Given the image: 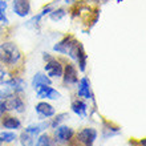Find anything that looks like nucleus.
<instances>
[{
    "label": "nucleus",
    "instance_id": "1",
    "mask_svg": "<svg viewBox=\"0 0 146 146\" xmlns=\"http://www.w3.org/2000/svg\"><path fill=\"white\" fill-rule=\"evenodd\" d=\"M21 58H23V54L15 42H0V64L7 66H15L21 61Z\"/></svg>",
    "mask_w": 146,
    "mask_h": 146
},
{
    "label": "nucleus",
    "instance_id": "2",
    "mask_svg": "<svg viewBox=\"0 0 146 146\" xmlns=\"http://www.w3.org/2000/svg\"><path fill=\"white\" fill-rule=\"evenodd\" d=\"M44 70H45V74L49 77V78H61L64 65L61 64L60 60L52 57V58H49L48 61H45Z\"/></svg>",
    "mask_w": 146,
    "mask_h": 146
},
{
    "label": "nucleus",
    "instance_id": "3",
    "mask_svg": "<svg viewBox=\"0 0 146 146\" xmlns=\"http://www.w3.org/2000/svg\"><path fill=\"white\" fill-rule=\"evenodd\" d=\"M3 105L5 111L16 110L19 113L24 111V102L21 100V97H19L16 93H8L5 96V98L3 100Z\"/></svg>",
    "mask_w": 146,
    "mask_h": 146
},
{
    "label": "nucleus",
    "instance_id": "4",
    "mask_svg": "<svg viewBox=\"0 0 146 146\" xmlns=\"http://www.w3.org/2000/svg\"><path fill=\"white\" fill-rule=\"evenodd\" d=\"M12 12L19 17H27L31 15V1L29 0H12Z\"/></svg>",
    "mask_w": 146,
    "mask_h": 146
},
{
    "label": "nucleus",
    "instance_id": "5",
    "mask_svg": "<svg viewBox=\"0 0 146 146\" xmlns=\"http://www.w3.org/2000/svg\"><path fill=\"white\" fill-rule=\"evenodd\" d=\"M62 80L65 85H77L78 76H77V68L72 62H66L62 70Z\"/></svg>",
    "mask_w": 146,
    "mask_h": 146
},
{
    "label": "nucleus",
    "instance_id": "6",
    "mask_svg": "<svg viewBox=\"0 0 146 146\" xmlns=\"http://www.w3.org/2000/svg\"><path fill=\"white\" fill-rule=\"evenodd\" d=\"M53 8H54L53 4H48V5H45V7L42 8L38 13H36L35 16H32L31 19L28 20L27 23H25V27L31 28V29H35V31L38 29V28H40V24H41V19L44 17V16L49 15V12L52 11Z\"/></svg>",
    "mask_w": 146,
    "mask_h": 146
},
{
    "label": "nucleus",
    "instance_id": "7",
    "mask_svg": "<svg viewBox=\"0 0 146 146\" xmlns=\"http://www.w3.org/2000/svg\"><path fill=\"white\" fill-rule=\"evenodd\" d=\"M73 135H74L73 129L69 126H66V125H58V126L56 127V130H54V139H56V143L69 142Z\"/></svg>",
    "mask_w": 146,
    "mask_h": 146
},
{
    "label": "nucleus",
    "instance_id": "8",
    "mask_svg": "<svg viewBox=\"0 0 146 146\" xmlns=\"http://www.w3.org/2000/svg\"><path fill=\"white\" fill-rule=\"evenodd\" d=\"M97 138V130L93 127H85L77 134V141L81 143H84L86 146H90L94 143Z\"/></svg>",
    "mask_w": 146,
    "mask_h": 146
},
{
    "label": "nucleus",
    "instance_id": "9",
    "mask_svg": "<svg viewBox=\"0 0 146 146\" xmlns=\"http://www.w3.org/2000/svg\"><path fill=\"white\" fill-rule=\"evenodd\" d=\"M3 85H7L8 89L13 93H23L27 88V82L24 81V78L21 77H17V76H13L11 78H7L4 81Z\"/></svg>",
    "mask_w": 146,
    "mask_h": 146
},
{
    "label": "nucleus",
    "instance_id": "10",
    "mask_svg": "<svg viewBox=\"0 0 146 146\" xmlns=\"http://www.w3.org/2000/svg\"><path fill=\"white\" fill-rule=\"evenodd\" d=\"M77 94L78 97H84L88 100L93 98V93L90 89V81L88 77H81L78 82H77Z\"/></svg>",
    "mask_w": 146,
    "mask_h": 146
},
{
    "label": "nucleus",
    "instance_id": "11",
    "mask_svg": "<svg viewBox=\"0 0 146 146\" xmlns=\"http://www.w3.org/2000/svg\"><path fill=\"white\" fill-rule=\"evenodd\" d=\"M74 40H76V37L72 35H68L65 36L64 38H61L58 42H56L53 45V50L56 52V53H60V54H64V56H66L68 54V50L70 49V46H72V44L74 42Z\"/></svg>",
    "mask_w": 146,
    "mask_h": 146
},
{
    "label": "nucleus",
    "instance_id": "12",
    "mask_svg": "<svg viewBox=\"0 0 146 146\" xmlns=\"http://www.w3.org/2000/svg\"><path fill=\"white\" fill-rule=\"evenodd\" d=\"M36 94H37L38 98H46V100H58L61 96L60 92H57L50 85H45V86L36 89Z\"/></svg>",
    "mask_w": 146,
    "mask_h": 146
},
{
    "label": "nucleus",
    "instance_id": "13",
    "mask_svg": "<svg viewBox=\"0 0 146 146\" xmlns=\"http://www.w3.org/2000/svg\"><path fill=\"white\" fill-rule=\"evenodd\" d=\"M35 110L38 115H41L44 118H49V117L54 115V113H56L54 108L50 104H48V102H38V104H36Z\"/></svg>",
    "mask_w": 146,
    "mask_h": 146
},
{
    "label": "nucleus",
    "instance_id": "14",
    "mask_svg": "<svg viewBox=\"0 0 146 146\" xmlns=\"http://www.w3.org/2000/svg\"><path fill=\"white\" fill-rule=\"evenodd\" d=\"M45 85H52V78H49L46 74H44L41 72L36 73L33 78H32V88L36 90V89L45 86Z\"/></svg>",
    "mask_w": 146,
    "mask_h": 146
},
{
    "label": "nucleus",
    "instance_id": "15",
    "mask_svg": "<svg viewBox=\"0 0 146 146\" xmlns=\"http://www.w3.org/2000/svg\"><path fill=\"white\" fill-rule=\"evenodd\" d=\"M70 108H72V111L73 113H76L78 117H86V109H88V105L85 104L82 100H74L70 105Z\"/></svg>",
    "mask_w": 146,
    "mask_h": 146
},
{
    "label": "nucleus",
    "instance_id": "16",
    "mask_svg": "<svg viewBox=\"0 0 146 146\" xmlns=\"http://www.w3.org/2000/svg\"><path fill=\"white\" fill-rule=\"evenodd\" d=\"M49 126V123L48 122H40V123H33V125H29V126L25 127V131L29 133L33 137H37L42 133V131L45 130L46 127Z\"/></svg>",
    "mask_w": 146,
    "mask_h": 146
},
{
    "label": "nucleus",
    "instance_id": "17",
    "mask_svg": "<svg viewBox=\"0 0 146 146\" xmlns=\"http://www.w3.org/2000/svg\"><path fill=\"white\" fill-rule=\"evenodd\" d=\"M1 125H3V127H5V129H9V130H16V129H20L21 122H20V119L16 118V117L7 115V117H4V118H3Z\"/></svg>",
    "mask_w": 146,
    "mask_h": 146
},
{
    "label": "nucleus",
    "instance_id": "18",
    "mask_svg": "<svg viewBox=\"0 0 146 146\" xmlns=\"http://www.w3.org/2000/svg\"><path fill=\"white\" fill-rule=\"evenodd\" d=\"M86 61H88V54L85 53L84 46H81L80 50H78V54H77V58H76L77 66H78L80 72H85V69H86Z\"/></svg>",
    "mask_w": 146,
    "mask_h": 146
},
{
    "label": "nucleus",
    "instance_id": "19",
    "mask_svg": "<svg viewBox=\"0 0 146 146\" xmlns=\"http://www.w3.org/2000/svg\"><path fill=\"white\" fill-rule=\"evenodd\" d=\"M68 15V11H66L65 8L62 7H57V8H53L52 11L49 12V19L52 21H60L61 19H64L65 16Z\"/></svg>",
    "mask_w": 146,
    "mask_h": 146
},
{
    "label": "nucleus",
    "instance_id": "20",
    "mask_svg": "<svg viewBox=\"0 0 146 146\" xmlns=\"http://www.w3.org/2000/svg\"><path fill=\"white\" fill-rule=\"evenodd\" d=\"M20 143H21V146H35V141H33V135H31L29 133H27V131L24 130L21 134H20Z\"/></svg>",
    "mask_w": 146,
    "mask_h": 146
},
{
    "label": "nucleus",
    "instance_id": "21",
    "mask_svg": "<svg viewBox=\"0 0 146 146\" xmlns=\"http://www.w3.org/2000/svg\"><path fill=\"white\" fill-rule=\"evenodd\" d=\"M16 141V133L13 131H1L0 133V143H11Z\"/></svg>",
    "mask_w": 146,
    "mask_h": 146
},
{
    "label": "nucleus",
    "instance_id": "22",
    "mask_svg": "<svg viewBox=\"0 0 146 146\" xmlns=\"http://www.w3.org/2000/svg\"><path fill=\"white\" fill-rule=\"evenodd\" d=\"M35 146H53V142H52L50 137L46 133H41L37 137V141H36Z\"/></svg>",
    "mask_w": 146,
    "mask_h": 146
},
{
    "label": "nucleus",
    "instance_id": "23",
    "mask_svg": "<svg viewBox=\"0 0 146 146\" xmlns=\"http://www.w3.org/2000/svg\"><path fill=\"white\" fill-rule=\"evenodd\" d=\"M104 137L105 138H108V137H111V135H114V134H118L119 131V127H114V126H111L110 123H106L104 122Z\"/></svg>",
    "mask_w": 146,
    "mask_h": 146
},
{
    "label": "nucleus",
    "instance_id": "24",
    "mask_svg": "<svg viewBox=\"0 0 146 146\" xmlns=\"http://www.w3.org/2000/svg\"><path fill=\"white\" fill-rule=\"evenodd\" d=\"M66 118H69L68 113H61V114H57V115H56V118H53V121L49 123V126H52L53 129H56V127H57L58 125H61V122H62V121H65Z\"/></svg>",
    "mask_w": 146,
    "mask_h": 146
},
{
    "label": "nucleus",
    "instance_id": "25",
    "mask_svg": "<svg viewBox=\"0 0 146 146\" xmlns=\"http://www.w3.org/2000/svg\"><path fill=\"white\" fill-rule=\"evenodd\" d=\"M8 24H9V19L7 17V13L5 11L0 9V25H8Z\"/></svg>",
    "mask_w": 146,
    "mask_h": 146
},
{
    "label": "nucleus",
    "instance_id": "26",
    "mask_svg": "<svg viewBox=\"0 0 146 146\" xmlns=\"http://www.w3.org/2000/svg\"><path fill=\"white\" fill-rule=\"evenodd\" d=\"M5 80H7V72H5V69L0 64V85H3Z\"/></svg>",
    "mask_w": 146,
    "mask_h": 146
},
{
    "label": "nucleus",
    "instance_id": "27",
    "mask_svg": "<svg viewBox=\"0 0 146 146\" xmlns=\"http://www.w3.org/2000/svg\"><path fill=\"white\" fill-rule=\"evenodd\" d=\"M8 8V3L5 1V0H0V9L1 11H7Z\"/></svg>",
    "mask_w": 146,
    "mask_h": 146
},
{
    "label": "nucleus",
    "instance_id": "28",
    "mask_svg": "<svg viewBox=\"0 0 146 146\" xmlns=\"http://www.w3.org/2000/svg\"><path fill=\"white\" fill-rule=\"evenodd\" d=\"M8 93H9V90H0V101H3Z\"/></svg>",
    "mask_w": 146,
    "mask_h": 146
},
{
    "label": "nucleus",
    "instance_id": "29",
    "mask_svg": "<svg viewBox=\"0 0 146 146\" xmlns=\"http://www.w3.org/2000/svg\"><path fill=\"white\" fill-rule=\"evenodd\" d=\"M52 57H53V56H50L48 52H42V58H44V61H48V60Z\"/></svg>",
    "mask_w": 146,
    "mask_h": 146
},
{
    "label": "nucleus",
    "instance_id": "30",
    "mask_svg": "<svg viewBox=\"0 0 146 146\" xmlns=\"http://www.w3.org/2000/svg\"><path fill=\"white\" fill-rule=\"evenodd\" d=\"M4 111H5V109H4V105H3V101H0V117L4 114Z\"/></svg>",
    "mask_w": 146,
    "mask_h": 146
},
{
    "label": "nucleus",
    "instance_id": "31",
    "mask_svg": "<svg viewBox=\"0 0 146 146\" xmlns=\"http://www.w3.org/2000/svg\"><path fill=\"white\" fill-rule=\"evenodd\" d=\"M64 3L65 4H73L74 3V0H64Z\"/></svg>",
    "mask_w": 146,
    "mask_h": 146
},
{
    "label": "nucleus",
    "instance_id": "32",
    "mask_svg": "<svg viewBox=\"0 0 146 146\" xmlns=\"http://www.w3.org/2000/svg\"><path fill=\"white\" fill-rule=\"evenodd\" d=\"M3 32H4L3 27H0V37H1V36H3Z\"/></svg>",
    "mask_w": 146,
    "mask_h": 146
},
{
    "label": "nucleus",
    "instance_id": "33",
    "mask_svg": "<svg viewBox=\"0 0 146 146\" xmlns=\"http://www.w3.org/2000/svg\"><path fill=\"white\" fill-rule=\"evenodd\" d=\"M141 145L145 146V139H142V141H141Z\"/></svg>",
    "mask_w": 146,
    "mask_h": 146
},
{
    "label": "nucleus",
    "instance_id": "34",
    "mask_svg": "<svg viewBox=\"0 0 146 146\" xmlns=\"http://www.w3.org/2000/svg\"><path fill=\"white\" fill-rule=\"evenodd\" d=\"M115 1H117V3H121V1H123V0H115Z\"/></svg>",
    "mask_w": 146,
    "mask_h": 146
},
{
    "label": "nucleus",
    "instance_id": "35",
    "mask_svg": "<svg viewBox=\"0 0 146 146\" xmlns=\"http://www.w3.org/2000/svg\"><path fill=\"white\" fill-rule=\"evenodd\" d=\"M102 1H109V0H102Z\"/></svg>",
    "mask_w": 146,
    "mask_h": 146
},
{
    "label": "nucleus",
    "instance_id": "36",
    "mask_svg": "<svg viewBox=\"0 0 146 146\" xmlns=\"http://www.w3.org/2000/svg\"><path fill=\"white\" fill-rule=\"evenodd\" d=\"M90 146H93V145H90Z\"/></svg>",
    "mask_w": 146,
    "mask_h": 146
}]
</instances>
